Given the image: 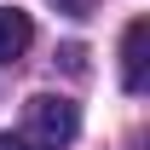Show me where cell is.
Here are the masks:
<instances>
[{
	"mask_svg": "<svg viewBox=\"0 0 150 150\" xmlns=\"http://www.w3.org/2000/svg\"><path fill=\"white\" fill-rule=\"evenodd\" d=\"M23 121H29L23 144H35V150H64L81 133V110H75L69 98H58V93H35L29 110H23Z\"/></svg>",
	"mask_w": 150,
	"mask_h": 150,
	"instance_id": "6da1fadb",
	"label": "cell"
},
{
	"mask_svg": "<svg viewBox=\"0 0 150 150\" xmlns=\"http://www.w3.org/2000/svg\"><path fill=\"white\" fill-rule=\"evenodd\" d=\"M144 40H150V18H133L121 35V87L127 93L144 87Z\"/></svg>",
	"mask_w": 150,
	"mask_h": 150,
	"instance_id": "7a4b0ae2",
	"label": "cell"
},
{
	"mask_svg": "<svg viewBox=\"0 0 150 150\" xmlns=\"http://www.w3.org/2000/svg\"><path fill=\"white\" fill-rule=\"evenodd\" d=\"M29 40H35V23L23 6H0V64H18L29 52Z\"/></svg>",
	"mask_w": 150,
	"mask_h": 150,
	"instance_id": "3957f363",
	"label": "cell"
},
{
	"mask_svg": "<svg viewBox=\"0 0 150 150\" xmlns=\"http://www.w3.org/2000/svg\"><path fill=\"white\" fill-rule=\"evenodd\" d=\"M0 150H29V144H23L18 133H0Z\"/></svg>",
	"mask_w": 150,
	"mask_h": 150,
	"instance_id": "277c9868",
	"label": "cell"
}]
</instances>
